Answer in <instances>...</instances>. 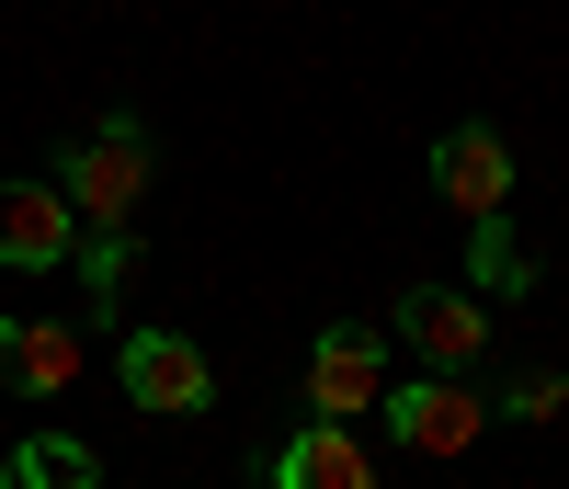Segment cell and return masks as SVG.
I'll use <instances>...</instances> for the list:
<instances>
[{"label": "cell", "instance_id": "obj_6", "mask_svg": "<svg viewBox=\"0 0 569 489\" xmlns=\"http://www.w3.org/2000/svg\"><path fill=\"white\" fill-rule=\"evenodd\" d=\"M399 341L433 376H467V365H490V308L467 297V285H410L399 297Z\"/></svg>", "mask_w": 569, "mask_h": 489}, {"label": "cell", "instance_id": "obj_9", "mask_svg": "<svg viewBox=\"0 0 569 489\" xmlns=\"http://www.w3.org/2000/svg\"><path fill=\"white\" fill-rule=\"evenodd\" d=\"M0 376H12L23 399H58L80 376V330L69 319H0Z\"/></svg>", "mask_w": 569, "mask_h": 489}, {"label": "cell", "instance_id": "obj_10", "mask_svg": "<svg viewBox=\"0 0 569 489\" xmlns=\"http://www.w3.org/2000/svg\"><path fill=\"white\" fill-rule=\"evenodd\" d=\"M12 489H103V456L80 432H23L12 445Z\"/></svg>", "mask_w": 569, "mask_h": 489}, {"label": "cell", "instance_id": "obj_4", "mask_svg": "<svg viewBox=\"0 0 569 489\" xmlns=\"http://www.w3.org/2000/svg\"><path fill=\"white\" fill-rule=\"evenodd\" d=\"M376 410H388L399 456H467V445L490 432V399H479L467 376H399V387H388Z\"/></svg>", "mask_w": 569, "mask_h": 489}, {"label": "cell", "instance_id": "obj_13", "mask_svg": "<svg viewBox=\"0 0 569 489\" xmlns=\"http://www.w3.org/2000/svg\"><path fill=\"white\" fill-rule=\"evenodd\" d=\"M501 421H525V432H547L558 410H569V376H501V399H490Z\"/></svg>", "mask_w": 569, "mask_h": 489}, {"label": "cell", "instance_id": "obj_2", "mask_svg": "<svg viewBox=\"0 0 569 489\" xmlns=\"http://www.w3.org/2000/svg\"><path fill=\"white\" fill-rule=\"evenodd\" d=\"M388 387H399V376H388V341H376L365 319H330V330L308 341V421H342V432H353Z\"/></svg>", "mask_w": 569, "mask_h": 489}, {"label": "cell", "instance_id": "obj_3", "mask_svg": "<svg viewBox=\"0 0 569 489\" xmlns=\"http://www.w3.org/2000/svg\"><path fill=\"white\" fill-rule=\"evenodd\" d=\"M126 399L149 410V421H194L217 410V365H206V341H182V330H126Z\"/></svg>", "mask_w": 569, "mask_h": 489}, {"label": "cell", "instance_id": "obj_5", "mask_svg": "<svg viewBox=\"0 0 569 489\" xmlns=\"http://www.w3.org/2000/svg\"><path fill=\"white\" fill-rule=\"evenodd\" d=\"M433 193L479 228V217H512V137L490 126V114H467V126H445L433 137Z\"/></svg>", "mask_w": 569, "mask_h": 489}, {"label": "cell", "instance_id": "obj_7", "mask_svg": "<svg viewBox=\"0 0 569 489\" xmlns=\"http://www.w3.org/2000/svg\"><path fill=\"white\" fill-rule=\"evenodd\" d=\"M80 251V217L58 182H0V273H58Z\"/></svg>", "mask_w": 569, "mask_h": 489}, {"label": "cell", "instance_id": "obj_8", "mask_svg": "<svg viewBox=\"0 0 569 489\" xmlns=\"http://www.w3.org/2000/svg\"><path fill=\"white\" fill-rule=\"evenodd\" d=\"M273 489H376V456L353 445L342 421H297L273 456Z\"/></svg>", "mask_w": 569, "mask_h": 489}, {"label": "cell", "instance_id": "obj_12", "mask_svg": "<svg viewBox=\"0 0 569 489\" xmlns=\"http://www.w3.org/2000/svg\"><path fill=\"white\" fill-rule=\"evenodd\" d=\"M126 262H137V239H80V297H91V319L126 308Z\"/></svg>", "mask_w": 569, "mask_h": 489}, {"label": "cell", "instance_id": "obj_11", "mask_svg": "<svg viewBox=\"0 0 569 489\" xmlns=\"http://www.w3.org/2000/svg\"><path fill=\"white\" fill-rule=\"evenodd\" d=\"M467 285H479V297H525V285H536V251H525V228H512V217H479V228H467Z\"/></svg>", "mask_w": 569, "mask_h": 489}, {"label": "cell", "instance_id": "obj_1", "mask_svg": "<svg viewBox=\"0 0 569 489\" xmlns=\"http://www.w3.org/2000/svg\"><path fill=\"white\" fill-rule=\"evenodd\" d=\"M149 182H160V137L137 126L126 103L58 137V193H69L80 239H137V217H149Z\"/></svg>", "mask_w": 569, "mask_h": 489}]
</instances>
